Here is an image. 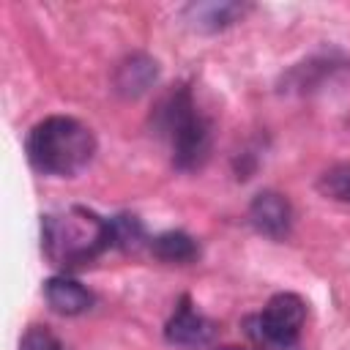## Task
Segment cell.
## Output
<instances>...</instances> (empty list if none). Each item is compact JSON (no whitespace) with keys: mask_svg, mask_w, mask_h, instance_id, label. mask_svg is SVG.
<instances>
[{"mask_svg":"<svg viewBox=\"0 0 350 350\" xmlns=\"http://www.w3.org/2000/svg\"><path fill=\"white\" fill-rule=\"evenodd\" d=\"M109 246H115L112 221L101 219L90 208L71 205L66 211L41 216V249L57 268L68 271L88 265Z\"/></svg>","mask_w":350,"mask_h":350,"instance_id":"cell-1","label":"cell"},{"mask_svg":"<svg viewBox=\"0 0 350 350\" xmlns=\"http://www.w3.org/2000/svg\"><path fill=\"white\" fill-rule=\"evenodd\" d=\"M96 156L93 131L77 118L49 115L27 134V159L41 175L71 178L82 172Z\"/></svg>","mask_w":350,"mask_h":350,"instance_id":"cell-2","label":"cell"},{"mask_svg":"<svg viewBox=\"0 0 350 350\" xmlns=\"http://www.w3.org/2000/svg\"><path fill=\"white\" fill-rule=\"evenodd\" d=\"M159 129L170 139L172 161L178 170H197L211 153V123L197 112L186 88L172 90L159 104Z\"/></svg>","mask_w":350,"mask_h":350,"instance_id":"cell-3","label":"cell"},{"mask_svg":"<svg viewBox=\"0 0 350 350\" xmlns=\"http://www.w3.org/2000/svg\"><path fill=\"white\" fill-rule=\"evenodd\" d=\"M306 320V301L295 293H276L257 317H249V334L265 347H290Z\"/></svg>","mask_w":350,"mask_h":350,"instance_id":"cell-4","label":"cell"},{"mask_svg":"<svg viewBox=\"0 0 350 350\" xmlns=\"http://www.w3.org/2000/svg\"><path fill=\"white\" fill-rule=\"evenodd\" d=\"M213 334H216V325L191 306L189 295L180 298L175 314L164 325V339L178 347H202L213 339Z\"/></svg>","mask_w":350,"mask_h":350,"instance_id":"cell-5","label":"cell"},{"mask_svg":"<svg viewBox=\"0 0 350 350\" xmlns=\"http://www.w3.org/2000/svg\"><path fill=\"white\" fill-rule=\"evenodd\" d=\"M249 219H252L257 232H262L273 241H282L290 235V227H293V205L284 194L268 189L252 200Z\"/></svg>","mask_w":350,"mask_h":350,"instance_id":"cell-6","label":"cell"},{"mask_svg":"<svg viewBox=\"0 0 350 350\" xmlns=\"http://www.w3.org/2000/svg\"><path fill=\"white\" fill-rule=\"evenodd\" d=\"M44 298L52 312L63 317H77L93 306V293L71 276H52L44 282Z\"/></svg>","mask_w":350,"mask_h":350,"instance_id":"cell-7","label":"cell"},{"mask_svg":"<svg viewBox=\"0 0 350 350\" xmlns=\"http://www.w3.org/2000/svg\"><path fill=\"white\" fill-rule=\"evenodd\" d=\"M156 77H159V66H156L153 57L131 55L115 71V90L129 96V98H137V96H142L156 82Z\"/></svg>","mask_w":350,"mask_h":350,"instance_id":"cell-8","label":"cell"},{"mask_svg":"<svg viewBox=\"0 0 350 350\" xmlns=\"http://www.w3.org/2000/svg\"><path fill=\"white\" fill-rule=\"evenodd\" d=\"M150 252H153V257H159L164 262H191L200 254L197 241L186 232H178V230L156 235L150 241Z\"/></svg>","mask_w":350,"mask_h":350,"instance_id":"cell-9","label":"cell"},{"mask_svg":"<svg viewBox=\"0 0 350 350\" xmlns=\"http://www.w3.org/2000/svg\"><path fill=\"white\" fill-rule=\"evenodd\" d=\"M246 5L241 3H200V5H189L191 22L197 30H221L227 25H232L238 16H243Z\"/></svg>","mask_w":350,"mask_h":350,"instance_id":"cell-10","label":"cell"},{"mask_svg":"<svg viewBox=\"0 0 350 350\" xmlns=\"http://www.w3.org/2000/svg\"><path fill=\"white\" fill-rule=\"evenodd\" d=\"M317 189L325 197L350 205V164H339V167H331L328 172H323L317 180Z\"/></svg>","mask_w":350,"mask_h":350,"instance_id":"cell-11","label":"cell"},{"mask_svg":"<svg viewBox=\"0 0 350 350\" xmlns=\"http://www.w3.org/2000/svg\"><path fill=\"white\" fill-rule=\"evenodd\" d=\"M109 221H112L115 246L131 252V249H137V246L145 241V230H142V224H139L137 216H115V219H109Z\"/></svg>","mask_w":350,"mask_h":350,"instance_id":"cell-12","label":"cell"},{"mask_svg":"<svg viewBox=\"0 0 350 350\" xmlns=\"http://www.w3.org/2000/svg\"><path fill=\"white\" fill-rule=\"evenodd\" d=\"M19 350H63V345L46 325H30L22 334Z\"/></svg>","mask_w":350,"mask_h":350,"instance_id":"cell-13","label":"cell"},{"mask_svg":"<svg viewBox=\"0 0 350 350\" xmlns=\"http://www.w3.org/2000/svg\"><path fill=\"white\" fill-rule=\"evenodd\" d=\"M216 350H249V347H238V345H224V347H216Z\"/></svg>","mask_w":350,"mask_h":350,"instance_id":"cell-14","label":"cell"}]
</instances>
